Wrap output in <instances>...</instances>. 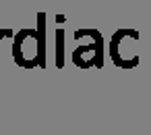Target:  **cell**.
<instances>
[{"label":"cell","mask_w":151,"mask_h":135,"mask_svg":"<svg viewBox=\"0 0 151 135\" xmlns=\"http://www.w3.org/2000/svg\"><path fill=\"white\" fill-rule=\"evenodd\" d=\"M58 67H62V33H58Z\"/></svg>","instance_id":"1"}]
</instances>
